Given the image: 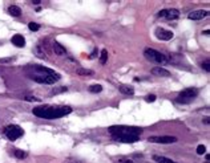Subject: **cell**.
Segmentation results:
<instances>
[{
  "mask_svg": "<svg viewBox=\"0 0 210 163\" xmlns=\"http://www.w3.org/2000/svg\"><path fill=\"white\" fill-rule=\"evenodd\" d=\"M153 159L156 160L157 163H177V162H174V160L169 159V158L161 157V155H154V157H153Z\"/></svg>",
  "mask_w": 210,
  "mask_h": 163,
  "instance_id": "cell-15",
  "label": "cell"
},
{
  "mask_svg": "<svg viewBox=\"0 0 210 163\" xmlns=\"http://www.w3.org/2000/svg\"><path fill=\"white\" fill-rule=\"evenodd\" d=\"M11 41H12V44H15L16 46H19V48H23V46L25 45V40H24V37L21 35H15L11 39Z\"/></svg>",
  "mask_w": 210,
  "mask_h": 163,
  "instance_id": "cell-13",
  "label": "cell"
},
{
  "mask_svg": "<svg viewBox=\"0 0 210 163\" xmlns=\"http://www.w3.org/2000/svg\"><path fill=\"white\" fill-rule=\"evenodd\" d=\"M36 52H37V56H39L40 59H45V54H44V52L41 51V46L40 45L36 48Z\"/></svg>",
  "mask_w": 210,
  "mask_h": 163,
  "instance_id": "cell-25",
  "label": "cell"
},
{
  "mask_svg": "<svg viewBox=\"0 0 210 163\" xmlns=\"http://www.w3.org/2000/svg\"><path fill=\"white\" fill-rule=\"evenodd\" d=\"M173 32L172 31H166L164 28H157L156 29V37L158 40H162V41H167L170 39H173Z\"/></svg>",
  "mask_w": 210,
  "mask_h": 163,
  "instance_id": "cell-8",
  "label": "cell"
},
{
  "mask_svg": "<svg viewBox=\"0 0 210 163\" xmlns=\"http://www.w3.org/2000/svg\"><path fill=\"white\" fill-rule=\"evenodd\" d=\"M106 61H108V51L106 49H102L100 54V64L101 65H105Z\"/></svg>",
  "mask_w": 210,
  "mask_h": 163,
  "instance_id": "cell-18",
  "label": "cell"
},
{
  "mask_svg": "<svg viewBox=\"0 0 210 163\" xmlns=\"http://www.w3.org/2000/svg\"><path fill=\"white\" fill-rule=\"evenodd\" d=\"M204 122H205V123H206V125H209V122H210V121H209V117H205V119H204Z\"/></svg>",
  "mask_w": 210,
  "mask_h": 163,
  "instance_id": "cell-31",
  "label": "cell"
},
{
  "mask_svg": "<svg viewBox=\"0 0 210 163\" xmlns=\"http://www.w3.org/2000/svg\"><path fill=\"white\" fill-rule=\"evenodd\" d=\"M109 134L114 141L124 142V143H133L140 139L142 134V129L134 126H112L109 127Z\"/></svg>",
  "mask_w": 210,
  "mask_h": 163,
  "instance_id": "cell-1",
  "label": "cell"
},
{
  "mask_svg": "<svg viewBox=\"0 0 210 163\" xmlns=\"http://www.w3.org/2000/svg\"><path fill=\"white\" fill-rule=\"evenodd\" d=\"M76 73L79 76H82V77H90V76H95V72L90 69H85V68H79L76 70Z\"/></svg>",
  "mask_w": 210,
  "mask_h": 163,
  "instance_id": "cell-14",
  "label": "cell"
},
{
  "mask_svg": "<svg viewBox=\"0 0 210 163\" xmlns=\"http://www.w3.org/2000/svg\"><path fill=\"white\" fill-rule=\"evenodd\" d=\"M145 101L146 102H154L156 101V96H154V94H149V96L145 97Z\"/></svg>",
  "mask_w": 210,
  "mask_h": 163,
  "instance_id": "cell-28",
  "label": "cell"
},
{
  "mask_svg": "<svg viewBox=\"0 0 210 163\" xmlns=\"http://www.w3.org/2000/svg\"><path fill=\"white\" fill-rule=\"evenodd\" d=\"M197 96H198V89L188 88L178 94V97L175 98V102H177V104H182V105L190 104V102H193L194 99H196Z\"/></svg>",
  "mask_w": 210,
  "mask_h": 163,
  "instance_id": "cell-4",
  "label": "cell"
},
{
  "mask_svg": "<svg viewBox=\"0 0 210 163\" xmlns=\"http://www.w3.org/2000/svg\"><path fill=\"white\" fill-rule=\"evenodd\" d=\"M206 151V147L204 146V144H199L198 147H197V154H199V155H202L204 152Z\"/></svg>",
  "mask_w": 210,
  "mask_h": 163,
  "instance_id": "cell-24",
  "label": "cell"
},
{
  "mask_svg": "<svg viewBox=\"0 0 210 163\" xmlns=\"http://www.w3.org/2000/svg\"><path fill=\"white\" fill-rule=\"evenodd\" d=\"M102 90V86L101 85H92V86H89V92H92V93H100V92Z\"/></svg>",
  "mask_w": 210,
  "mask_h": 163,
  "instance_id": "cell-20",
  "label": "cell"
},
{
  "mask_svg": "<svg viewBox=\"0 0 210 163\" xmlns=\"http://www.w3.org/2000/svg\"><path fill=\"white\" fill-rule=\"evenodd\" d=\"M40 1H41V0H33L32 3H33V4H40Z\"/></svg>",
  "mask_w": 210,
  "mask_h": 163,
  "instance_id": "cell-32",
  "label": "cell"
},
{
  "mask_svg": "<svg viewBox=\"0 0 210 163\" xmlns=\"http://www.w3.org/2000/svg\"><path fill=\"white\" fill-rule=\"evenodd\" d=\"M144 56H145L149 61L157 62V64H166V62H167L166 56H165V54H162L161 52L153 49V48H146L145 51H144Z\"/></svg>",
  "mask_w": 210,
  "mask_h": 163,
  "instance_id": "cell-5",
  "label": "cell"
},
{
  "mask_svg": "<svg viewBox=\"0 0 210 163\" xmlns=\"http://www.w3.org/2000/svg\"><path fill=\"white\" fill-rule=\"evenodd\" d=\"M28 28H29L31 31H39L40 25L36 24V23H29V24H28Z\"/></svg>",
  "mask_w": 210,
  "mask_h": 163,
  "instance_id": "cell-23",
  "label": "cell"
},
{
  "mask_svg": "<svg viewBox=\"0 0 210 163\" xmlns=\"http://www.w3.org/2000/svg\"><path fill=\"white\" fill-rule=\"evenodd\" d=\"M15 155H16V158H19V159H23V158H25V152L24 151H21V150H15Z\"/></svg>",
  "mask_w": 210,
  "mask_h": 163,
  "instance_id": "cell-21",
  "label": "cell"
},
{
  "mask_svg": "<svg viewBox=\"0 0 210 163\" xmlns=\"http://www.w3.org/2000/svg\"><path fill=\"white\" fill-rule=\"evenodd\" d=\"M122 163H133V162H132V160H124Z\"/></svg>",
  "mask_w": 210,
  "mask_h": 163,
  "instance_id": "cell-33",
  "label": "cell"
},
{
  "mask_svg": "<svg viewBox=\"0 0 210 163\" xmlns=\"http://www.w3.org/2000/svg\"><path fill=\"white\" fill-rule=\"evenodd\" d=\"M158 16L161 17H165L167 20H177L180 17V11L175 8H172V9H162L161 12L158 14Z\"/></svg>",
  "mask_w": 210,
  "mask_h": 163,
  "instance_id": "cell-7",
  "label": "cell"
},
{
  "mask_svg": "<svg viewBox=\"0 0 210 163\" xmlns=\"http://www.w3.org/2000/svg\"><path fill=\"white\" fill-rule=\"evenodd\" d=\"M12 59H1L0 60V64H5V62H11Z\"/></svg>",
  "mask_w": 210,
  "mask_h": 163,
  "instance_id": "cell-30",
  "label": "cell"
},
{
  "mask_svg": "<svg viewBox=\"0 0 210 163\" xmlns=\"http://www.w3.org/2000/svg\"><path fill=\"white\" fill-rule=\"evenodd\" d=\"M210 62H209V60H206V61H204L202 62V68H204L205 70H206V72H210Z\"/></svg>",
  "mask_w": 210,
  "mask_h": 163,
  "instance_id": "cell-27",
  "label": "cell"
},
{
  "mask_svg": "<svg viewBox=\"0 0 210 163\" xmlns=\"http://www.w3.org/2000/svg\"><path fill=\"white\" fill-rule=\"evenodd\" d=\"M120 92H121L122 94H128V96H132V94L134 93V90H133L132 86H126V85L120 86Z\"/></svg>",
  "mask_w": 210,
  "mask_h": 163,
  "instance_id": "cell-17",
  "label": "cell"
},
{
  "mask_svg": "<svg viewBox=\"0 0 210 163\" xmlns=\"http://www.w3.org/2000/svg\"><path fill=\"white\" fill-rule=\"evenodd\" d=\"M52 49H53V52H55V54H57V56H64V54L66 53L65 48H64L61 44H58L57 41L52 43Z\"/></svg>",
  "mask_w": 210,
  "mask_h": 163,
  "instance_id": "cell-12",
  "label": "cell"
},
{
  "mask_svg": "<svg viewBox=\"0 0 210 163\" xmlns=\"http://www.w3.org/2000/svg\"><path fill=\"white\" fill-rule=\"evenodd\" d=\"M32 68L35 72L29 73V78H32L39 84H55L60 80V74L49 68L41 66V65H35Z\"/></svg>",
  "mask_w": 210,
  "mask_h": 163,
  "instance_id": "cell-3",
  "label": "cell"
},
{
  "mask_svg": "<svg viewBox=\"0 0 210 163\" xmlns=\"http://www.w3.org/2000/svg\"><path fill=\"white\" fill-rule=\"evenodd\" d=\"M25 101H33V102H40V98H36V97H32V96H25L24 97Z\"/></svg>",
  "mask_w": 210,
  "mask_h": 163,
  "instance_id": "cell-26",
  "label": "cell"
},
{
  "mask_svg": "<svg viewBox=\"0 0 210 163\" xmlns=\"http://www.w3.org/2000/svg\"><path fill=\"white\" fill-rule=\"evenodd\" d=\"M152 74L154 76H158V77H170V72L161 66H154L152 69Z\"/></svg>",
  "mask_w": 210,
  "mask_h": 163,
  "instance_id": "cell-11",
  "label": "cell"
},
{
  "mask_svg": "<svg viewBox=\"0 0 210 163\" xmlns=\"http://www.w3.org/2000/svg\"><path fill=\"white\" fill-rule=\"evenodd\" d=\"M97 54H98V51H97V49H93V52H92V54L89 56V59H96V57H97Z\"/></svg>",
  "mask_w": 210,
  "mask_h": 163,
  "instance_id": "cell-29",
  "label": "cell"
},
{
  "mask_svg": "<svg viewBox=\"0 0 210 163\" xmlns=\"http://www.w3.org/2000/svg\"><path fill=\"white\" fill-rule=\"evenodd\" d=\"M63 163H82V162L79 159H76V158H66Z\"/></svg>",
  "mask_w": 210,
  "mask_h": 163,
  "instance_id": "cell-22",
  "label": "cell"
},
{
  "mask_svg": "<svg viewBox=\"0 0 210 163\" xmlns=\"http://www.w3.org/2000/svg\"><path fill=\"white\" fill-rule=\"evenodd\" d=\"M8 12H9V15H12V16H20L21 15V9L19 8L17 6H11L9 8H8Z\"/></svg>",
  "mask_w": 210,
  "mask_h": 163,
  "instance_id": "cell-16",
  "label": "cell"
},
{
  "mask_svg": "<svg viewBox=\"0 0 210 163\" xmlns=\"http://www.w3.org/2000/svg\"><path fill=\"white\" fill-rule=\"evenodd\" d=\"M4 134L7 135V138L9 139V141H16L17 138H20L21 135L24 134L23 129L20 127V126L17 125H9L5 127L4 130Z\"/></svg>",
  "mask_w": 210,
  "mask_h": 163,
  "instance_id": "cell-6",
  "label": "cell"
},
{
  "mask_svg": "<svg viewBox=\"0 0 210 163\" xmlns=\"http://www.w3.org/2000/svg\"><path fill=\"white\" fill-rule=\"evenodd\" d=\"M66 90H68V88H66V86H61V88H53L52 90H51V94H52V96H56V94L63 93V92H66Z\"/></svg>",
  "mask_w": 210,
  "mask_h": 163,
  "instance_id": "cell-19",
  "label": "cell"
},
{
  "mask_svg": "<svg viewBox=\"0 0 210 163\" xmlns=\"http://www.w3.org/2000/svg\"><path fill=\"white\" fill-rule=\"evenodd\" d=\"M72 112V107L69 106H49V105H44V106L35 107L32 110L36 117L44 118V119H57L64 115L69 114Z\"/></svg>",
  "mask_w": 210,
  "mask_h": 163,
  "instance_id": "cell-2",
  "label": "cell"
},
{
  "mask_svg": "<svg viewBox=\"0 0 210 163\" xmlns=\"http://www.w3.org/2000/svg\"><path fill=\"white\" fill-rule=\"evenodd\" d=\"M207 15H209V12H207L206 9H197V11L190 12L188 17L190 20H202V19H205Z\"/></svg>",
  "mask_w": 210,
  "mask_h": 163,
  "instance_id": "cell-10",
  "label": "cell"
},
{
  "mask_svg": "<svg viewBox=\"0 0 210 163\" xmlns=\"http://www.w3.org/2000/svg\"><path fill=\"white\" fill-rule=\"evenodd\" d=\"M152 143H174L177 142L175 137H150L148 139Z\"/></svg>",
  "mask_w": 210,
  "mask_h": 163,
  "instance_id": "cell-9",
  "label": "cell"
}]
</instances>
